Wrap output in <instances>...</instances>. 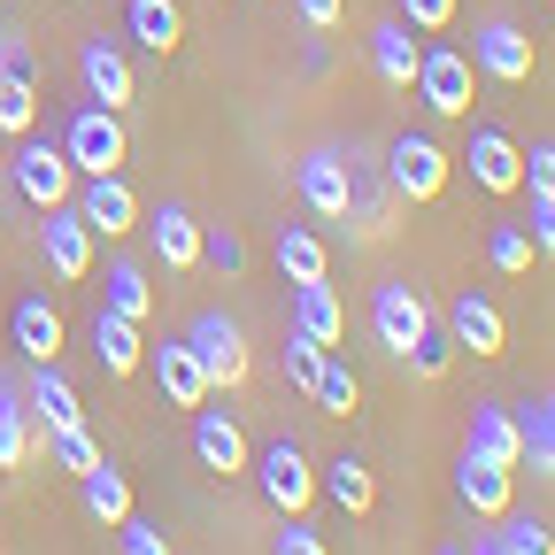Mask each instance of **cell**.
<instances>
[{
  "label": "cell",
  "mask_w": 555,
  "mask_h": 555,
  "mask_svg": "<svg viewBox=\"0 0 555 555\" xmlns=\"http://www.w3.org/2000/svg\"><path fill=\"white\" fill-rule=\"evenodd\" d=\"M371 324H378V339L393 347V356H409V347L433 332V309H425V294H416V286H401V278H393V286L371 294Z\"/></svg>",
  "instance_id": "10"
},
{
  "label": "cell",
  "mask_w": 555,
  "mask_h": 555,
  "mask_svg": "<svg viewBox=\"0 0 555 555\" xmlns=\"http://www.w3.org/2000/svg\"><path fill=\"white\" fill-rule=\"evenodd\" d=\"M78 217L93 224V240H124V232L139 224V193L124 185V170L86 178V193H78Z\"/></svg>",
  "instance_id": "12"
},
{
  "label": "cell",
  "mask_w": 555,
  "mask_h": 555,
  "mask_svg": "<svg viewBox=\"0 0 555 555\" xmlns=\"http://www.w3.org/2000/svg\"><path fill=\"white\" fill-rule=\"evenodd\" d=\"M270 555H332V547H324V532H309L301 517H286V532L270 540Z\"/></svg>",
  "instance_id": "41"
},
{
  "label": "cell",
  "mask_w": 555,
  "mask_h": 555,
  "mask_svg": "<svg viewBox=\"0 0 555 555\" xmlns=\"http://www.w3.org/2000/svg\"><path fill=\"white\" fill-rule=\"evenodd\" d=\"M78 69H86V93H93L101 108H124V101H131V62L116 54V39H86V47H78Z\"/></svg>",
  "instance_id": "20"
},
{
  "label": "cell",
  "mask_w": 555,
  "mask_h": 555,
  "mask_svg": "<svg viewBox=\"0 0 555 555\" xmlns=\"http://www.w3.org/2000/svg\"><path fill=\"white\" fill-rule=\"evenodd\" d=\"M147 371H155V386L170 393V409H201V401H208V371H201V356H193L185 339L147 347Z\"/></svg>",
  "instance_id": "14"
},
{
  "label": "cell",
  "mask_w": 555,
  "mask_h": 555,
  "mask_svg": "<svg viewBox=\"0 0 555 555\" xmlns=\"http://www.w3.org/2000/svg\"><path fill=\"white\" fill-rule=\"evenodd\" d=\"M9 332H16V356H24V363H54V356H62V309L39 301V294H24V301L9 309Z\"/></svg>",
  "instance_id": "19"
},
{
  "label": "cell",
  "mask_w": 555,
  "mask_h": 555,
  "mask_svg": "<svg viewBox=\"0 0 555 555\" xmlns=\"http://www.w3.org/2000/svg\"><path fill=\"white\" fill-rule=\"evenodd\" d=\"M317 371H324V347L294 332V339H286V378H294L301 393H317Z\"/></svg>",
  "instance_id": "39"
},
{
  "label": "cell",
  "mask_w": 555,
  "mask_h": 555,
  "mask_svg": "<svg viewBox=\"0 0 555 555\" xmlns=\"http://www.w3.org/2000/svg\"><path fill=\"white\" fill-rule=\"evenodd\" d=\"M416 101H425L433 116H470V54L455 47H425L416 54Z\"/></svg>",
  "instance_id": "7"
},
{
  "label": "cell",
  "mask_w": 555,
  "mask_h": 555,
  "mask_svg": "<svg viewBox=\"0 0 555 555\" xmlns=\"http://www.w3.org/2000/svg\"><path fill=\"white\" fill-rule=\"evenodd\" d=\"M386 185L401 193V201H440V185H448V147L433 131H401L393 147H386Z\"/></svg>",
  "instance_id": "3"
},
{
  "label": "cell",
  "mask_w": 555,
  "mask_h": 555,
  "mask_svg": "<svg viewBox=\"0 0 555 555\" xmlns=\"http://www.w3.org/2000/svg\"><path fill=\"white\" fill-rule=\"evenodd\" d=\"M201 262H217L224 278H240V270H247V240H240L232 224H217V232H201Z\"/></svg>",
  "instance_id": "38"
},
{
  "label": "cell",
  "mask_w": 555,
  "mask_h": 555,
  "mask_svg": "<svg viewBox=\"0 0 555 555\" xmlns=\"http://www.w3.org/2000/svg\"><path fill=\"white\" fill-rule=\"evenodd\" d=\"M294 193H301V208H309V217H324V224H347V217H356V185H347V155H332V147L301 155V170H294Z\"/></svg>",
  "instance_id": "6"
},
{
  "label": "cell",
  "mask_w": 555,
  "mask_h": 555,
  "mask_svg": "<svg viewBox=\"0 0 555 555\" xmlns=\"http://www.w3.org/2000/svg\"><path fill=\"white\" fill-rule=\"evenodd\" d=\"M401 363H409L416 378H448V363H455V339H448V332L433 324V332H425V339H416V347H409V356H401Z\"/></svg>",
  "instance_id": "37"
},
{
  "label": "cell",
  "mask_w": 555,
  "mask_h": 555,
  "mask_svg": "<svg viewBox=\"0 0 555 555\" xmlns=\"http://www.w3.org/2000/svg\"><path fill=\"white\" fill-rule=\"evenodd\" d=\"M62 155H69V170L78 178H108V170H124V155H131V139H124V116L116 108H78L62 124Z\"/></svg>",
  "instance_id": "1"
},
{
  "label": "cell",
  "mask_w": 555,
  "mask_h": 555,
  "mask_svg": "<svg viewBox=\"0 0 555 555\" xmlns=\"http://www.w3.org/2000/svg\"><path fill=\"white\" fill-rule=\"evenodd\" d=\"M463 555H509V547H502V532H470V547H463Z\"/></svg>",
  "instance_id": "46"
},
{
  "label": "cell",
  "mask_w": 555,
  "mask_h": 555,
  "mask_svg": "<svg viewBox=\"0 0 555 555\" xmlns=\"http://www.w3.org/2000/svg\"><path fill=\"white\" fill-rule=\"evenodd\" d=\"M247 470L262 478V502H270L278 517H301V509L317 502V470H309V455H301L294 440H270Z\"/></svg>",
  "instance_id": "4"
},
{
  "label": "cell",
  "mask_w": 555,
  "mask_h": 555,
  "mask_svg": "<svg viewBox=\"0 0 555 555\" xmlns=\"http://www.w3.org/2000/svg\"><path fill=\"white\" fill-rule=\"evenodd\" d=\"M31 124H39V93H31V78L0 69V139H31Z\"/></svg>",
  "instance_id": "31"
},
{
  "label": "cell",
  "mask_w": 555,
  "mask_h": 555,
  "mask_svg": "<svg viewBox=\"0 0 555 555\" xmlns=\"http://www.w3.org/2000/svg\"><path fill=\"white\" fill-rule=\"evenodd\" d=\"M116 540H124V555H170V540H163L155 525H139V517H124Z\"/></svg>",
  "instance_id": "42"
},
{
  "label": "cell",
  "mask_w": 555,
  "mask_h": 555,
  "mask_svg": "<svg viewBox=\"0 0 555 555\" xmlns=\"http://www.w3.org/2000/svg\"><path fill=\"white\" fill-rule=\"evenodd\" d=\"M470 69H486L494 86H525L532 69H540V47H532V31H517V24H486V31L470 39Z\"/></svg>",
  "instance_id": "9"
},
{
  "label": "cell",
  "mask_w": 555,
  "mask_h": 555,
  "mask_svg": "<svg viewBox=\"0 0 555 555\" xmlns=\"http://www.w3.org/2000/svg\"><path fill=\"white\" fill-rule=\"evenodd\" d=\"M294 16H301L309 31H332V24L347 16V0H294Z\"/></svg>",
  "instance_id": "45"
},
{
  "label": "cell",
  "mask_w": 555,
  "mask_h": 555,
  "mask_svg": "<svg viewBox=\"0 0 555 555\" xmlns=\"http://www.w3.org/2000/svg\"><path fill=\"white\" fill-rule=\"evenodd\" d=\"M547 416H555V401H547Z\"/></svg>",
  "instance_id": "49"
},
{
  "label": "cell",
  "mask_w": 555,
  "mask_h": 555,
  "mask_svg": "<svg viewBox=\"0 0 555 555\" xmlns=\"http://www.w3.org/2000/svg\"><path fill=\"white\" fill-rule=\"evenodd\" d=\"M31 409H39V425L47 433H62V425H86V409H78V386H69L54 363H31V393H24Z\"/></svg>",
  "instance_id": "24"
},
{
  "label": "cell",
  "mask_w": 555,
  "mask_h": 555,
  "mask_svg": "<svg viewBox=\"0 0 555 555\" xmlns=\"http://www.w3.org/2000/svg\"><path fill=\"white\" fill-rule=\"evenodd\" d=\"M448 339L470 347V356H502V347H509V324H502V309L486 301V294H455V301H448Z\"/></svg>",
  "instance_id": "15"
},
{
  "label": "cell",
  "mask_w": 555,
  "mask_h": 555,
  "mask_svg": "<svg viewBox=\"0 0 555 555\" xmlns=\"http://www.w3.org/2000/svg\"><path fill=\"white\" fill-rule=\"evenodd\" d=\"M309 401H324L332 416H356V401H363V386H356V371L339 363V347H324V371H317V393Z\"/></svg>",
  "instance_id": "32"
},
{
  "label": "cell",
  "mask_w": 555,
  "mask_h": 555,
  "mask_svg": "<svg viewBox=\"0 0 555 555\" xmlns=\"http://www.w3.org/2000/svg\"><path fill=\"white\" fill-rule=\"evenodd\" d=\"M317 486H324V494H332L347 517H371V509H378V478H371V463H363V455H332Z\"/></svg>",
  "instance_id": "23"
},
{
  "label": "cell",
  "mask_w": 555,
  "mask_h": 555,
  "mask_svg": "<svg viewBox=\"0 0 555 555\" xmlns=\"http://www.w3.org/2000/svg\"><path fill=\"white\" fill-rule=\"evenodd\" d=\"M47 455H54L62 470H78V478H86V470L101 463V440H93L86 425H62V433H47Z\"/></svg>",
  "instance_id": "35"
},
{
  "label": "cell",
  "mask_w": 555,
  "mask_h": 555,
  "mask_svg": "<svg viewBox=\"0 0 555 555\" xmlns=\"http://www.w3.org/2000/svg\"><path fill=\"white\" fill-rule=\"evenodd\" d=\"M185 347H193L201 371H208V393L247 386V332H240L224 309H201V317H193V332H185Z\"/></svg>",
  "instance_id": "2"
},
{
  "label": "cell",
  "mask_w": 555,
  "mask_h": 555,
  "mask_svg": "<svg viewBox=\"0 0 555 555\" xmlns=\"http://www.w3.org/2000/svg\"><path fill=\"white\" fill-rule=\"evenodd\" d=\"M294 332L317 339V347H339L347 339V309H339V294L324 286V278H317V286H294Z\"/></svg>",
  "instance_id": "21"
},
{
  "label": "cell",
  "mask_w": 555,
  "mask_h": 555,
  "mask_svg": "<svg viewBox=\"0 0 555 555\" xmlns=\"http://www.w3.org/2000/svg\"><path fill=\"white\" fill-rule=\"evenodd\" d=\"M193 455H201V470H217V478H240L255 455H247V433L232 425L224 409H193Z\"/></svg>",
  "instance_id": "13"
},
{
  "label": "cell",
  "mask_w": 555,
  "mask_h": 555,
  "mask_svg": "<svg viewBox=\"0 0 555 555\" xmlns=\"http://www.w3.org/2000/svg\"><path fill=\"white\" fill-rule=\"evenodd\" d=\"M416 54H425V47L409 39V24H401V16L371 31V69H378L386 86H409V78H416Z\"/></svg>",
  "instance_id": "27"
},
{
  "label": "cell",
  "mask_w": 555,
  "mask_h": 555,
  "mask_svg": "<svg viewBox=\"0 0 555 555\" xmlns=\"http://www.w3.org/2000/svg\"><path fill=\"white\" fill-rule=\"evenodd\" d=\"M0 163H9V139H0Z\"/></svg>",
  "instance_id": "47"
},
{
  "label": "cell",
  "mask_w": 555,
  "mask_h": 555,
  "mask_svg": "<svg viewBox=\"0 0 555 555\" xmlns=\"http://www.w3.org/2000/svg\"><path fill=\"white\" fill-rule=\"evenodd\" d=\"M532 255H555V201H532V224H525Z\"/></svg>",
  "instance_id": "44"
},
{
  "label": "cell",
  "mask_w": 555,
  "mask_h": 555,
  "mask_svg": "<svg viewBox=\"0 0 555 555\" xmlns=\"http://www.w3.org/2000/svg\"><path fill=\"white\" fill-rule=\"evenodd\" d=\"M463 455L517 470V463H525V440H517V409H502V401H478V409H470V448H463Z\"/></svg>",
  "instance_id": "18"
},
{
  "label": "cell",
  "mask_w": 555,
  "mask_h": 555,
  "mask_svg": "<svg viewBox=\"0 0 555 555\" xmlns=\"http://www.w3.org/2000/svg\"><path fill=\"white\" fill-rule=\"evenodd\" d=\"M440 555H463V547H440Z\"/></svg>",
  "instance_id": "48"
},
{
  "label": "cell",
  "mask_w": 555,
  "mask_h": 555,
  "mask_svg": "<svg viewBox=\"0 0 555 555\" xmlns=\"http://www.w3.org/2000/svg\"><path fill=\"white\" fill-rule=\"evenodd\" d=\"M455 494L470 502V517H509V470H502V463H478V455H463V470H455Z\"/></svg>",
  "instance_id": "25"
},
{
  "label": "cell",
  "mask_w": 555,
  "mask_h": 555,
  "mask_svg": "<svg viewBox=\"0 0 555 555\" xmlns=\"http://www.w3.org/2000/svg\"><path fill=\"white\" fill-rule=\"evenodd\" d=\"M486 262H494L502 278H525V270H532V240H525V224H494V232H486Z\"/></svg>",
  "instance_id": "34"
},
{
  "label": "cell",
  "mask_w": 555,
  "mask_h": 555,
  "mask_svg": "<svg viewBox=\"0 0 555 555\" xmlns=\"http://www.w3.org/2000/svg\"><path fill=\"white\" fill-rule=\"evenodd\" d=\"M278 270H286L294 286H317V278L332 270V255H324V240L309 224H286V232H278Z\"/></svg>",
  "instance_id": "29"
},
{
  "label": "cell",
  "mask_w": 555,
  "mask_h": 555,
  "mask_svg": "<svg viewBox=\"0 0 555 555\" xmlns=\"http://www.w3.org/2000/svg\"><path fill=\"white\" fill-rule=\"evenodd\" d=\"M494 525H502V547H509V555H555L547 517H494Z\"/></svg>",
  "instance_id": "36"
},
{
  "label": "cell",
  "mask_w": 555,
  "mask_h": 555,
  "mask_svg": "<svg viewBox=\"0 0 555 555\" xmlns=\"http://www.w3.org/2000/svg\"><path fill=\"white\" fill-rule=\"evenodd\" d=\"M525 185H532V201H555V147L525 155Z\"/></svg>",
  "instance_id": "43"
},
{
  "label": "cell",
  "mask_w": 555,
  "mask_h": 555,
  "mask_svg": "<svg viewBox=\"0 0 555 555\" xmlns=\"http://www.w3.org/2000/svg\"><path fill=\"white\" fill-rule=\"evenodd\" d=\"M39 255H47L54 278H86L93 270V224L69 201L62 208H39Z\"/></svg>",
  "instance_id": "8"
},
{
  "label": "cell",
  "mask_w": 555,
  "mask_h": 555,
  "mask_svg": "<svg viewBox=\"0 0 555 555\" xmlns=\"http://www.w3.org/2000/svg\"><path fill=\"white\" fill-rule=\"evenodd\" d=\"M393 9H401L409 31H448L455 24V0H393Z\"/></svg>",
  "instance_id": "40"
},
{
  "label": "cell",
  "mask_w": 555,
  "mask_h": 555,
  "mask_svg": "<svg viewBox=\"0 0 555 555\" xmlns=\"http://www.w3.org/2000/svg\"><path fill=\"white\" fill-rule=\"evenodd\" d=\"M101 309H116V317H131V324L155 317V286H147V270H139L131 255H116V262L101 270Z\"/></svg>",
  "instance_id": "22"
},
{
  "label": "cell",
  "mask_w": 555,
  "mask_h": 555,
  "mask_svg": "<svg viewBox=\"0 0 555 555\" xmlns=\"http://www.w3.org/2000/svg\"><path fill=\"white\" fill-rule=\"evenodd\" d=\"M139 224H147V240H155V262H163V270H193V262H201V224L185 217L178 201L139 208Z\"/></svg>",
  "instance_id": "17"
},
{
  "label": "cell",
  "mask_w": 555,
  "mask_h": 555,
  "mask_svg": "<svg viewBox=\"0 0 555 555\" xmlns=\"http://www.w3.org/2000/svg\"><path fill=\"white\" fill-rule=\"evenodd\" d=\"M9 178H16V193H24L31 208H62L69 185H78V170H69V155H62V139H24V147L9 155Z\"/></svg>",
  "instance_id": "5"
},
{
  "label": "cell",
  "mask_w": 555,
  "mask_h": 555,
  "mask_svg": "<svg viewBox=\"0 0 555 555\" xmlns=\"http://www.w3.org/2000/svg\"><path fill=\"white\" fill-rule=\"evenodd\" d=\"M86 339H93V363H101L108 378H131L139 363H147V339H139V324H131V317H116V309H93Z\"/></svg>",
  "instance_id": "16"
},
{
  "label": "cell",
  "mask_w": 555,
  "mask_h": 555,
  "mask_svg": "<svg viewBox=\"0 0 555 555\" xmlns=\"http://www.w3.org/2000/svg\"><path fill=\"white\" fill-rule=\"evenodd\" d=\"M124 24H131V39L147 47V54H178V39H185L178 0H131V9H124Z\"/></svg>",
  "instance_id": "26"
},
{
  "label": "cell",
  "mask_w": 555,
  "mask_h": 555,
  "mask_svg": "<svg viewBox=\"0 0 555 555\" xmlns=\"http://www.w3.org/2000/svg\"><path fill=\"white\" fill-rule=\"evenodd\" d=\"M31 401L16 393V378H0V470H16L24 455H31Z\"/></svg>",
  "instance_id": "28"
},
{
  "label": "cell",
  "mask_w": 555,
  "mask_h": 555,
  "mask_svg": "<svg viewBox=\"0 0 555 555\" xmlns=\"http://www.w3.org/2000/svg\"><path fill=\"white\" fill-rule=\"evenodd\" d=\"M463 163H470V185L478 193H517L525 185V147H517L509 131H494V124L470 131V155Z\"/></svg>",
  "instance_id": "11"
},
{
  "label": "cell",
  "mask_w": 555,
  "mask_h": 555,
  "mask_svg": "<svg viewBox=\"0 0 555 555\" xmlns=\"http://www.w3.org/2000/svg\"><path fill=\"white\" fill-rule=\"evenodd\" d=\"M78 486H86V509H93L101 525H124V517H131V478H124L108 455H101V463H93Z\"/></svg>",
  "instance_id": "30"
},
{
  "label": "cell",
  "mask_w": 555,
  "mask_h": 555,
  "mask_svg": "<svg viewBox=\"0 0 555 555\" xmlns=\"http://www.w3.org/2000/svg\"><path fill=\"white\" fill-rule=\"evenodd\" d=\"M517 440H525V455H532V470H540V478H555V416H547V401H532V409H517Z\"/></svg>",
  "instance_id": "33"
}]
</instances>
